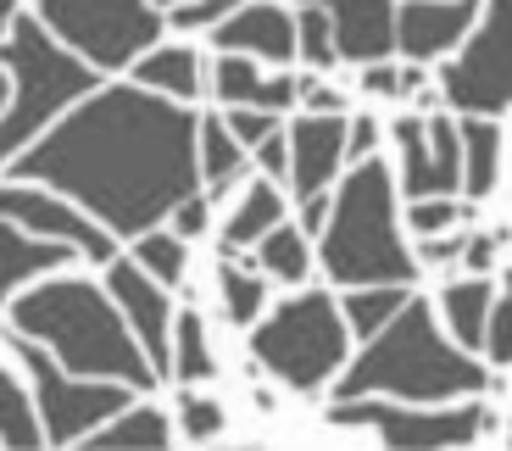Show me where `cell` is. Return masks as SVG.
<instances>
[{
	"mask_svg": "<svg viewBox=\"0 0 512 451\" xmlns=\"http://www.w3.org/2000/svg\"><path fill=\"white\" fill-rule=\"evenodd\" d=\"M6 179L51 184L90 207L117 240L173 223V212L206 190L201 112L145 84H101L62 123L6 162Z\"/></svg>",
	"mask_w": 512,
	"mask_h": 451,
	"instance_id": "6da1fadb",
	"label": "cell"
},
{
	"mask_svg": "<svg viewBox=\"0 0 512 451\" xmlns=\"http://www.w3.org/2000/svg\"><path fill=\"white\" fill-rule=\"evenodd\" d=\"M6 329L34 335L62 357V368L84 379H123L145 396L162 385L145 340L134 335L128 312L106 284L84 279V273H51V279L28 284L6 301Z\"/></svg>",
	"mask_w": 512,
	"mask_h": 451,
	"instance_id": "7a4b0ae2",
	"label": "cell"
},
{
	"mask_svg": "<svg viewBox=\"0 0 512 451\" xmlns=\"http://www.w3.org/2000/svg\"><path fill=\"white\" fill-rule=\"evenodd\" d=\"M435 301L412 296L396 318L384 323L373 340H362V351L346 362V374L334 379L329 396H396V401H462L490 390V368L479 362V351H468L462 340H446Z\"/></svg>",
	"mask_w": 512,
	"mask_h": 451,
	"instance_id": "3957f363",
	"label": "cell"
},
{
	"mask_svg": "<svg viewBox=\"0 0 512 451\" xmlns=\"http://www.w3.org/2000/svg\"><path fill=\"white\" fill-rule=\"evenodd\" d=\"M401 179L384 156H362L334 184L329 229L318 234V268L329 284L357 290V284H412L418 279V251L401 240L396 212Z\"/></svg>",
	"mask_w": 512,
	"mask_h": 451,
	"instance_id": "277c9868",
	"label": "cell"
},
{
	"mask_svg": "<svg viewBox=\"0 0 512 451\" xmlns=\"http://www.w3.org/2000/svg\"><path fill=\"white\" fill-rule=\"evenodd\" d=\"M6 73H12V101L0 117V156L6 162L28 151L51 123H62L84 95L101 90V67L84 62L73 45H62L39 23V12H17L6 23Z\"/></svg>",
	"mask_w": 512,
	"mask_h": 451,
	"instance_id": "5b68a950",
	"label": "cell"
},
{
	"mask_svg": "<svg viewBox=\"0 0 512 451\" xmlns=\"http://www.w3.org/2000/svg\"><path fill=\"white\" fill-rule=\"evenodd\" d=\"M251 357L295 396L334 390V379L351 362V318L340 296L295 284V296H284L279 307H268L251 323Z\"/></svg>",
	"mask_w": 512,
	"mask_h": 451,
	"instance_id": "8992f818",
	"label": "cell"
},
{
	"mask_svg": "<svg viewBox=\"0 0 512 451\" xmlns=\"http://www.w3.org/2000/svg\"><path fill=\"white\" fill-rule=\"evenodd\" d=\"M6 346H12V362L28 374V385H34V396H39L51 446L90 440L106 418H117L123 407H134V396H140V390L123 385V379H84V374H73V368H62V357L34 335L6 329Z\"/></svg>",
	"mask_w": 512,
	"mask_h": 451,
	"instance_id": "52a82bcc",
	"label": "cell"
},
{
	"mask_svg": "<svg viewBox=\"0 0 512 451\" xmlns=\"http://www.w3.org/2000/svg\"><path fill=\"white\" fill-rule=\"evenodd\" d=\"M34 12L101 73H128L151 45H162L167 28V12L156 0H34Z\"/></svg>",
	"mask_w": 512,
	"mask_h": 451,
	"instance_id": "ba28073f",
	"label": "cell"
},
{
	"mask_svg": "<svg viewBox=\"0 0 512 451\" xmlns=\"http://www.w3.org/2000/svg\"><path fill=\"white\" fill-rule=\"evenodd\" d=\"M334 429H373L384 446L429 451V446H474L490 429V407L479 396L462 401H396V396H351L329 407Z\"/></svg>",
	"mask_w": 512,
	"mask_h": 451,
	"instance_id": "9c48e42d",
	"label": "cell"
},
{
	"mask_svg": "<svg viewBox=\"0 0 512 451\" xmlns=\"http://www.w3.org/2000/svg\"><path fill=\"white\" fill-rule=\"evenodd\" d=\"M446 106L462 117H501L512 112V0H485V17L462 51L440 62Z\"/></svg>",
	"mask_w": 512,
	"mask_h": 451,
	"instance_id": "30bf717a",
	"label": "cell"
},
{
	"mask_svg": "<svg viewBox=\"0 0 512 451\" xmlns=\"http://www.w3.org/2000/svg\"><path fill=\"white\" fill-rule=\"evenodd\" d=\"M390 145H396V179L407 201L462 190V117L401 112L390 123Z\"/></svg>",
	"mask_w": 512,
	"mask_h": 451,
	"instance_id": "8fae6325",
	"label": "cell"
},
{
	"mask_svg": "<svg viewBox=\"0 0 512 451\" xmlns=\"http://www.w3.org/2000/svg\"><path fill=\"white\" fill-rule=\"evenodd\" d=\"M0 212H6L12 223H23V229H34V234H51V240L78 245L95 268L117 262V234L106 229L90 207H78L73 195L51 190V184L6 179V190H0Z\"/></svg>",
	"mask_w": 512,
	"mask_h": 451,
	"instance_id": "7c38bea8",
	"label": "cell"
},
{
	"mask_svg": "<svg viewBox=\"0 0 512 451\" xmlns=\"http://www.w3.org/2000/svg\"><path fill=\"white\" fill-rule=\"evenodd\" d=\"M106 290L117 296V307L128 312V323H134V335L145 340V351H151L156 374L173 379V301H167V290L173 284H162L151 268H140L134 262V251L117 262H106Z\"/></svg>",
	"mask_w": 512,
	"mask_h": 451,
	"instance_id": "4fadbf2b",
	"label": "cell"
},
{
	"mask_svg": "<svg viewBox=\"0 0 512 451\" xmlns=\"http://www.w3.org/2000/svg\"><path fill=\"white\" fill-rule=\"evenodd\" d=\"M346 162H351L346 112H301L290 123V195L295 201H312V195L334 190Z\"/></svg>",
	"mask_w": 512,
	"mask_h": 451,
	"instance_id": "5bb4252c",
	"label": "cell"
},
{
	"mask_svg": "<svg viewBox=\"0 0 512 451\" xmlns=\"http://www.w3.org/2000/svg\"><path fill=\"white\" fill-rule=\"evenodd\" d=\"M479 17H485V0H401V62L435 67L457 56Z\"/></svg>",
	"mask_w": 512,
	"mask_h": 451,
	"instance_id": "9a60e30c",
	"label": "cell"
},
{
	"mask_svg": "<svg viewBox=\"0 0 512 451\" xmlns=\"http://www.w3.org/2000/svg\"><path fill=\"white\" fill-rule=\"evenodd\" d=\"M312 6L329 12L340 62L368 67L401 51V0H312Z\"/></svg>",
	"mask_w": 512,
	"mask_h": 451,
	"instance_id": "2e32d148",
	"label": "cell"
},
{
	"mask_svg": "<svg viewBox=\"0 0 512 451\" xmlns=\"http://www.w3.org/2000/svg\"><path fill=\"white\" fill-rule=\"evenodd\" d=\"M218 51H245L268 67H290L301 62V39H295V12L273 6V0H240V12L229 23L212 28Z\"/></svg>",
	"mask_w": 512,
	"mask_h": 451,
	"instance_id": "e0dca14e",
	"label": "cell"
},
{
	"mask_svg": "<svg viewBox=\"0 0 512 451\" xmlns=\"http://www.w3.org/2000/svg\"><path fill=\"white\" fill-rule=\"evenodd\" d=\"M212 95L218 106H268V112H290L301 106V78L295 73H262V62L245 51H218L212 62Z\"/></svg>",
	"mask_w": 512,
	"mask_h": 451,
	"instance_id": "ac0fdd59",
	"label": "cell"
},
{
	"mask_svg": "<svg viewBox=\"0 0 512 451\" xmlns=\"http://www.w3.org/2000/svg\"><path fill=\"white\" fill-rule=\"evenodd\" d=\"M73 257H84L78 245L51 240V234H34V229H23V223L6 218V262H0V290H6V301H12L17 290H28V284L62 273Z\"/></svg>",
	"mask_w": 512,
	"mask_h": 451,
	"instance_id": "d6986e66",
	"label": "cell"
},
{
	"mask_svg": "<svg viewBox=\"0 0 512 451\" xmlns=\"http://www.w3.org/2000/svg\"><path fill=\"white\" fill-rule=\"evenodd\" d=\"M440 318H446L451 340H462L468 351H479L485 357V335H490V307H496V284L485 279V273H468V279L446 284L435 296Z\"/></svg>",
	"mask_w": 512,
	"mask_h": 451,
	"instance_id": "ffe728a7",
	"label": "cell"
},
{
	"mask_svg": "<svg viewBox=\"0 0 512 451\" xmlns=\"http://www.w3.org/2000/svg\"><path fill=\"white\" fill-rule=\"evenodd\" d=\"M134 84L156 95H173V101H201L206 90V67L195 45H151V51L134 62Z\"/></svg>",
	"mask_w": 512,
	"mask_h": 451,
	"instance_id": "44dd1931",
	"label": "cell"
},
{
	"mask_svg": "<svg viewBox=\"0 0 512 451\" xmlns=\"http://www.w3.org/2000/svg\"><path fill=\"white\" fill-rule=\"evenodd\" d=\"M284 223V190H279V179H251L245 184V195L234 201V212H229V223H223V251H256V240L268 229H279Z\"/></svg>",
	"mask_w": 512,
	"mask_h": 451,
	"instance_id": "7402d4cb",
	"label": "cell"
},
{
	"mask_svg": "<svg viewBox=\"0 0 512 451\" xmlns=\"http://www.w3.org/2000/svg\"><path fill=\"white\" fill-rule=\"evenodd\" d=\"M0 440L12 451H34V446L51 440L45 413H39V396H34V385H28V374L17 362L0 374Z\"/></svg>",
	"mask_w": 512,
	"mask_h": 451,
	"instance_id": "603a6c76",
	"label": "cell"
},
{
	"mask_svg": "<svg viewBox=\"0 0 512 451\" xmlns=\"http://www.w3.org/2000/svg\"><path fill=\"white\" fill-rule=\"evenodd\" d=\"M496 179H501V123L496 117H462V195L479 207V201H490Z\"/></svg>",
	"mask_w": 512,
	"mask_h": 451,
	"instance_id": "cb8c5ba5",
	"label": "cell"
},
{
	"mask_svg": "<svg viewBox=\"0 0 512 451\" xmlns=\"http://www.w3.org/2000/svg\"><path fill=\"white\" fill-rule=\"evenodd\" d=\"M245 168H251V151H245L240 134L229 129V117L201 112V179H206V195L218 201L229 184L245 179Z\"/></svg>",
	"mask_w": 512,
	"mask_h": 451,
	"instance_id": "d4e9b609",
	"label": "cell"
},
{
	"mask_svg": "<svg viewBox=\"0 0 512 451\" xmlns=\"http://www.w3.org/2000/svg\"><path fill=\"white\" fill-rule=\"evenodd\" d=\"M256 268L268 273L273 284H307L312 279V234L301 229V223L284 218L279 229H268L262 240H256Z\"/></svg>",
	"mask_w": 512,
	"mask_h": 451,
	"instance_id": "484cf974",
	"label": "cell"
},
{
	"mask_svg": "<svg viewBox=\"0 0 512 451\" xmlns=\"http://www.w3.org/2000/svg\"><path fill=\"white\" fill-rule=\"evenodd\" d=\"M84 446L95 451H128V446H173V418L162 413V407H151V401H134V407H123L117 418H106L101 429H95Z\"/></svg>",
	"mask_w": 512,
	"mask_h": 451,
	"instance_id": "4316f807",
	"label": "cell"
},
{
	"mask_svg": "<svg viewBox=\"0 0 512 451\" xmlns=\"http://www.w3.org/2000/svg\"><path fill=\"white\" fill-rule=\"evenodd\" d=\"M218 296H223V318L240 323V329H251V323L268 312V273L256 268V262L245 268V262L229 251V257L218 262Z\"/></svg>",
	"mask_w": 512,
	"mask_h": 451,
	"instance_id": "83f0119b",
	"label": "cell"
},
{
	"mask_svg": "<svg viewBox=\"0 0 512 451\" xmlns=\"http://www.w3.org/2000/svg\"><path fill=\"white\" fill-rule=\"evenodd\" d=\"M407 301H412V284H357V290L340 296V307H346V318H351V335L373 340Z\"/></svg>",
	"mask_w": 512,
	"mask_h": 451,
	"instance_id": "f1b7e54d",
	"label": "cell"
},
{
	"mask_svg": "<svg viewBox=\"0 0 512 451\" xmlns=\"http://www.w3.org/2000/svg\"><path fill=\"white\" fill-rule=\"evenodd\" d=\"M212 374H218V357H212V340H206V318L195 307H184L179 323H173V379L206 385Z\"/></svg>",
	"mask_w": 512,
	"mask_h": 451,
	"instance_id": "f546056e",
	"label": "cell"
},
{
	"mask_svg": "<svg viewBox=\"0 0 512 451\" xmlns=\"http://www.w3.org/2000/svg\"><path fill=\"white\" fill-rule=\"evenodd\" d=\"M128 245H134V262L151 268L162 284H179L184 268H190V251H184L190 240H184L179 229H145L140 240H128Z\"/></svg>",
	"mask_w": 512,
	"mask_h": 451,
	"instance_id": "4dcf8cb0",
	"label": "cell"
},
{
	"mask_svg": "<svg viewBox=\"0 0 512 451\" xmlns=\"http://www.w3.org/2000/svg\"><path fill=\"white\" fill-rule=\"evenodd\" d=\"M295 39H301V62H307L312 73H329V67L340 62L334 23H329L323 6H312V0H301V12H295Z\"/></svg>",
	"mask_w": 512,
	"mask_h": 451,
	"instance_id": "1f68e13d",
	"label": "cell"
},
{
	"mask_svg": "<svg viewBox=\"0 0 512 451\" xmlns=\"http://www.w3.org/2000/svg\"><path fill=\"white\" fill-rule=\"evenodd\" d=\"M223 424H229V413H223L218 396H201V390H179V435L184 440H218Z\"/></svg>",
	"mask_w": 512,
	"mask_h": 451,
	"instance_id": "d6a6232c",
	"label": "cell"
},
{
	"mask_svg": "<svg viewBox=\"0 0 512 451\" xmlns=\"http://www.w3.org/2000/svg\"><path fill=\"white\" fill-rule=\"evenodd\" d=\"M468 212H474V201L462 207L457 195H423V201H412V207H407V229L418 234V240H423V234H446V229H457Z\"/></svg>",
	"mask_w": 512,
	"mask_h": 451,
	"instance_id": "836d02e7",
	"label": "cell"
},
{
	"mask_svg": "<svg viewBox=\"0 0 512 451\" xmlns=\"http://www.w3.org/2000/svg\"><path fill=\"white\" fill-rule=\"evenodd\" d=\"M490 368H512V268L496 284V307H490V335H485Z\"/></svg>",
	"mask_w": 512,
	"mask_h": 451,
	"instance_id": "e575fe53",
	"label": "cell"
},
{
	"mask_svg": "<svg viewBox=\"0 0 512 451\" xmlns=\"http://www.w3.org/2000/svg\"><path fill=\"white\" fill-rule=\"evenodd\" d=\"M234 12H240V0H179V6H167V28H179V34H212Z\"/></svg>",
	"mask_w": 512,
	"mask_h": 451,
	"instance_id": "d590c367",
	"label": "cell"
},
{
	"mask_svg": "<svg viewBox=\"0 0 512 451\" xmlns=\"http://www.w3.org/2000/svg\"><path fill=\"white\" fill-rule=\"evenodd\" d=\"M223 117H229V129L240 134L245 151H256L262 140H273V134H279V117L284 112H268V106H223Z\"/></svg>",
	"mask_w": 512,
	"mask_h": 451,
	"instance_id": "8d00e7d4",
	"label": "cell"
},
{
	"mask_svg": "<svg viewBox=\"0 0 512 451\" xmlns=\"http://www.w3.org/2000/svg\"><path fill=\"white\" fill-rule=\"evenodd\" d=\"M462 251H468V229L423 234V240H418V262H423V268H446V262H462Z\"/></svg>",
	"mask_w": 512,
	"mask_h": 451,
	"instance_id": "74e56055",
	"label": "cell"
},
{
	"mask_svg": "<svg viewBox=\"0 0 512 451\" xmlns=\"http://www.w3.org/2000/svg\"><path fill=\"white\" fill-rule=\"evenodd\" d=\"M251 162H256L262 173H268V179H284V184H290V129H279L273 140H262V145H256V151H251Z\"/></svg>",
	"mask_w": 512,
	"mask_h": 451,
	"instance_id": "f35d334b",
	"label": "cell"
},
{
	"mask_svg": "<svg viewBox=\"0 0 512 451\" xmlns=\"http://www.w3.org/2000/svg\"><path fill=\"white\" fill-rule=\"evenodd\" d=\"M173 229H179L184 240H201V234L212 229V195H206V190H195L190 201H184V207L173 212Z\"/></svg>",
	"mask_w": 512,
	"mask_h": 451,
	"instance_id": "ab89813d",
	"label": "cell"
},
{
	"mask_svg": "<svg viewBox=\"0 0 512 451\" xmlns=\"http://www.w3.org/2000/svg\"><path fill=\"white\" fill-rule=\"evenodd\" d=\"M301 106L307 112H346V95L334 90V84H318V78H301Z\"/></svg>",
	"mask_w": 512,
	"mask_h": 451,
	"instance_id": "60d3db41",
	"label": "cell"
},
{
	"mask_svg": "<svg viewBox=\"0 0 512 451\" xmlns=\"http://www.w3.org/2000/svg\"><path fill=\"white\" fill-rule=\"evenodd\" d=\"M362 156H379V117L368 112L351 117V162H362Z\"/></svg>",
	"mask_w": 512,
	"mask_h": 451,
	"instance_id": "b9f144b4",
	"label": "cell"
},
{
	"mask_svg": "<svg viewBox=\"0 0 512 451\" xmlns=\"http://www.w3.org/2000/svg\"><path fill=\"white\" fill-rule=\"evenodd\" d=\"M329 212H334V190H323V195H312V201H301L295 223H301L307 234H323V229H329Z\"/></svg>",
	"mask_w": 512,
	"mask_h": 451,
	"instance_id": "7bdbcfd3",
	"label": "cell"
},
{
	"mask_svg": "<svg viewBox=\"0 0 512 451\" xmlns=\"http://www.w3.org/2000/svg\"><path fill=\"white\" fill-rule=\"evenodd\" d=\"M490 262H496V234H468V251H462V268L468 273H490Z\"/></svg>",
	"mask_w": 512,
	"mask_h": 451,
	"instance_id": "ee69618b",
	"label": "cell"
},
{
	"mask_svg": "<svg viewBox=\"0 0 512 451\" xmlns=\"http://www.w3.org/2000/svg\"><path fill=\"white\" fill-rule=\"evenodd\" d=\"M156 6H179V0H156Z\"/></svg>",
	"mask_w": 512,
	"mask_h": 451,
	"instance_id": "f6af8a7d",
	"label": "cell"
}]
</instances>
